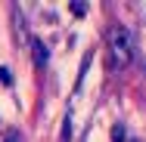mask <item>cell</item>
<instances>
[{
    "mask_svg": "<svg viewBox=\"0 0 146 142\" xmlns=\"http://www.w3.org/2000/svg\"><path fill=\"white\" fill-rule=\"evenodd\" d=\"M106 46H109V65H112V68H124V65H131L134 43H131L127 28L115 25V28L109 31V37H106Z\"/></svg>",
    "mask_w": 146,
    "mask_h": 142,
    "instance_id": "1",
    "label": "cell"
},
{
    "mask_svg": "<svg viewBox=\"0 0 146 142\" xmlns=\"http://www.w3.org/2000/svg\"><path fill=\"white\" fill-rule=\"evenodd\" d=\"M31 53H34V65H37V68H44V65H47L50 53H47V46H44L40 40H31Z\"/></svg>",
    "mask_w": 146,
    "mask_h": 142,
    "instance_id": "2",
    "label": "cell"
},
{
    "mask_svg": "<svg viewBox=\"0 0 146 142\" xmlns=\"http://www.w3.org/2000/svg\"><path fill=\"white\" fill-rule=\"evenodd\" d=\"M3 142H25V136H22L19 130H6V136H3Z\"/></svg>",
    "mask_w": 146,
    "mask_h": 142,
    "instance_id": "3",
    "label": "cell"
},
{
    "mask_svg": "<svg viewBox=\"0 0 146 142\" xmlns=\"http://www.w3.org/2000/svg\"><path fill=\"white\" fill-rule=\"evenodd\" d=\"M72 12H75V16H84V12H87V3H72Z\"/></svg>",
    "mask_w": 146,
    "mask_h": 142,
    "instance_id": "4",
    "label": "cell"
},
{
    "mask_svg": "<svg viewBox=\"0 0 146 142\" xmlns=\"http://www.w3.org/2000/svg\"><path fill=\"white\" fill-rule=\"evenodd\" d=\"M112 139H115V142H124V127H115V130H112Z\"/></svg>",
    "mask_w": 146,
    "mask_h": 142,
    "instance_id": "5",
    "label": "cell"
},
{
    "mask_svg": "<svg viewBox=\"0 0 146 142\" xmlns=\"http://www.w3.org/2000/svg\"><path fill=\"white\" fill-rule=\"evenodd\" d=\"M0 80H3V84H9V80H13V77H9V71H6V68H0Z\"/></svg>",
    "mask_w": 146,
    "mask_h": 142,
    "instance_id": "6",
    "label": "cell"
}]
</instances>
